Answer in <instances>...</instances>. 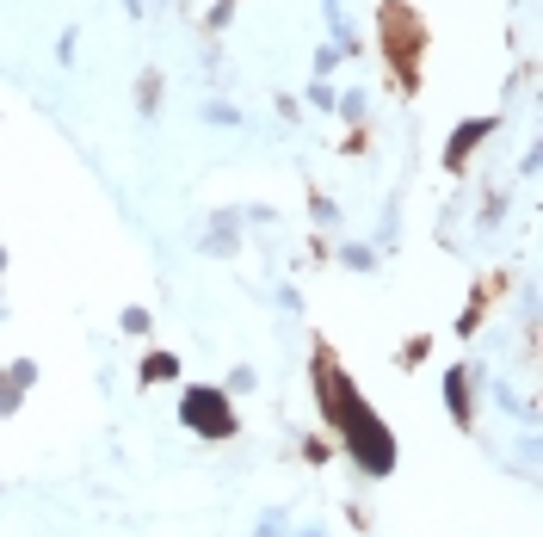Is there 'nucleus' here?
Returning <instances> with one entry per match:
<instances>
[{"label": "nucleus", "instance_id": "f257e3e1", "mask_svg": "<svg viewBox=\"0 0 543 537\" xmlns=\"http://www.w3.org/2000/svg\"><path fill=\"white\" fill-rule=\"evenodd\" d=\"M315 389H321V414L334 420V433L346 439L352 463L365 476H389L395 470V439H389V426L365 408V396L352 389V377L334 365V352H315Z\"/></svg>", "mask_w": 543, "mask_h": 537}, {"label": "nucleus", "instance_id": "2eb2a0df", "mask_svg": "<svg viewBox=\"0 0 543 537\" xmlns=\"http://www.w3.org/2000/svg\"><path fill=\"white\" fill-rule=\"evenodd\" d=\"M297 537H321V531H315V525H309V531H297Z\"/></svg>", "mask_w": 543, "mask_h": 537}, {"label": "nucleus", "instance_id": "4468645a", "mask_svg": "<svg viewBox=\"0 0 543 537\" xmlns=\"http://www.w3.org/2000/svg\"><path fill=\"white\" fill-rule=\"evenodd\" d=\"M253 537H284V513H266V519H260V531H253Z\"/></svg>", "mask_w": 543, "mask_h": 537}, {"label": "nucleus", "instance_id": "39448f33", "mask_svg": "<svg viewBox=\"0 0 543 537\" xmlns=\"http://www.w3.org/2000/svg\"><path fill=\"white\" fill-rule=\"evenodd\" d=\"M482 136H494V118H469V124H463V130L451 136V149H445V161H451V167H463V161H469V149H476V142H482Z\"/></svg>", "mask_w": 543, "mask_h": 537}, {"label": "nucleus", "instance_id": "dca6fc26", "mask_svg": "<svg viewBox=\"0 0 543 537\" xmlns=\"http://www.w3.org/2000/svg\"><path fill=\"white\" fill-rule=\"evenodd\" d=\"M0 266H7V247H0Z\"/></svg>", "mask_w": 543, "mask_h": 537}, {"label": "nucleus", "instance_id": "f8f14e48", "mask_svg": "<svg viewBox=\"0 0 543 537\" xmlns=\"http://www.w3.org/2000/svg\"><path fill=\"white\" fill-rule=\"evenodd\" d=\"M155 99H161V81H155V75H142V87H136V105H142V112H155Z\"/></svg>", "mask_w": 543, "mask_h": 537}, {"label": "nucleus", "instance_id": "1a4fd4ad", "mask_svg": "<svg viewBox=\"0 0 543 537\" xmlns=\"http://www.w3.org/2000/svg\"><path fill=\"white\" fill-rule=\"evenodd\" d=\"M204 118H210L216 130H235V124H241V112H235V105H223V99H210V105H204Z\"/></svg>", "mask_w": 543, "mask_h": 537}, {"label": "nucleus", "instance_id": "0eeeda50", "mask_svg": "<svg viewBox=\"0 0 543 537\" xmlns=\"http://www.w3.org/2000/svg\"><path fill=\"white\" fill-rule=\"evenodd\" d=\"M173 377H179L173 352H149V358H142V383H173Z\"/></svg>", "mask_w": 543, "mask_h": 537}, {"label": "nucleus", "instance_id": "f03ea898", "mask_svg": "<svg viewBox=\"0 0 543 537\" xmlns=\"http://www.w3.org/2000/svg\"><path fill=\"white\" fill-rule=\"evenodd\" d=\"M179 420H186L198 439H235V408H229L223 389H186V396H179Z\"/></svg>", "mask_w": 543, "mask_h": 537}, {"label": "nucleus", "instance_id": "9d476101", "mask_svg": "<svg viewBox=\"0 0 543 537\" xmlns=\"http://www.w3.org/2000/svg\"><path fill=\"white\" fill-rule=\"evenodd\" d=\"M118 328H124V334H149V328H155V315H149V309H142V303H130V309H124V321H118Z\"/></svg>", "mask_w": 543, "mask_h": 537}, {"label": "nucleus", "instance_id": "9b49d317", "mask_svg": "<svg viewBox=\"0 0 543 537\" xmlns=\"http://www.w3.org/2000/svg\"><path fill=\"white\" fill-rule=\"evenodd\" d=\"M7 383L19 389V396H25V389L31 383H38V365H31V358H19V365H7Z\"/></svg>", "mask_w": 543, "mask_h": 537}, {"label": "nucleus", "instance_id": "20e7f679", "mask_svg": "<svg viewBox=\"0 0 543 537\" xmlns=\"http://www.w3.org/2000/svg\"><path fill=\"white\" fill-rule=\"evenodd\" d=\"M445 408H451L457 426H476V402H469V371H463V365L445 371Z\"/></svg>", "mask_w": 543, "mask_h": 537}, {"label": "nucleus", "instance_id": "423d86ee", "mask_svg": "<svg viewBox=\"0 0 543 537\" xmlns=\"http://www.w3.org/2000/svg\"><path fill=\"white\" fill-rule=\"evenodd\" d=\"M235 241H241V217L223 210V217L210 223V235H204V254H235Z\"/></svg>", "mask_w": 543, "mask_h": 537}, {"label": "nucleus", "instance_id": "ddd939ff", "mask_svg": "<svg viewBox=\"0 0 543 537\" xmlns=\"http://www.w3.org/2000/svg\"><path fill=\"white\" fill-rule=\"evenodd\" d=\"M241 389H253V371H247V365H235V377H229L223 396H241Z\"/></svg>", "mask_w": 543, "mask_h": 537}, {"label": "nucleus", "instance_id": "7ed1b4c3", "mask_svg": "<svg viewBox=\"0 0 543 537\" xmlns=\"http://www.w3.org/2000/svg\"><path fill=\"white\" fill-rule=\"evenodd\" d=\"M383 50H389V68L402 81H414V50H420V19L408 13V7H383Z\"/></svg>", "mask_w": 543, "mask_h": 537}, {"label": "nucleus", "instance_id": "6e6552de", "mask_svg": "<svg viewBox=\"0 0 543 537\" xmlns=\"http://www.w3.org/2000/svg\"><path fill=\"white\" fill-rule=\"evenodd\" d=\"M340 260H346L352 272H371V266H377V247H365V241H346V247H340Z\"/></svg>", "mask_w": 543, "mask_h": 537}]
</instances>
